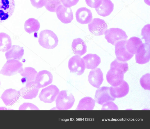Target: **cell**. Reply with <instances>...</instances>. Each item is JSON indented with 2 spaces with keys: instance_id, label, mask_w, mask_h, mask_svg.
Here are the masks:
<instances>
[{
  "instance_id": "1",
  "label": "cell",
  "mask_w": 150,
  "mask_h": 129,
  "mask_svg": "<svg viewBox=\"0 0 150 129\" xmlns=\"http://www.w3.org/2000/svg\"><path fill=\"white\" fill-rule=\"evenodd\" d=\"M75 99L72 94L67 90L60 91L56 100L57 109L58 110H67L71 108Z\"/></svg>"
},
{
  "instance_id": "2",
  "label": "cell",
  "mask_w": 150,
  "mask_h": 129,
  "mask_svg": "<svg viewBox=\"0 0 150 129\" xmlns=\"http://www.w3.org/2000/svg\"><path fill=\"white\" fill-rule=\"evenodd\" d=\"M38 42L44 48L52 49L57 45L58 39L56 34L49 30L41 31L39 34Z\"/></svg>"
},
{
  "instance_id": "3",
  "label": "cell",
  "mask_w": 150,
  "mask_h": 129,
  "mask_svg": "<svg viewBox=\"0 0 150 129\" xmlns=\"http://www.w3.org/2000/svg\"><path fill=\"white\" fill-rule=\"evenodd\" d=\"M22 63L19 60L16 59L7 60L0 71V74L8 76L18 73L23 70Z\"/></svg>"
},
{
  "instance_id": "4",
  "label": "cell",
  "mask_w": 150,
  "mask_h": 129,
  "mask_svg": "<svg viewBox=\"0 0 150 129\" xmlns=\"http://www.w3.org/2000/svg\"><path fill=\"white\" fill-rule=\"evenodd\" d=\"M125 73L121 69L110 66V69L106 75L108 82L112 86L116 87L122 83Z\"/></svg>"
},
{
  "instance_id": "5",
  "label": "cell",
  "mask_w": 150,
  "mask_h": 129,
  "mask_svg": "<svg viewBox=\"0 0 150 129\" xmlns=\"http://www.w3.org/2000/svg\"><path fill=\"white\" fill-rule=\"evenodd\" d=\"M105 38L113 45L118 42L126 40L128 36L125 31L118 28H111L107 30L104 33Z\"/></svg>"
},
{
  "instance_id": "6",
  "label": "cell",
  "mask_w": 150,
  "mask_h": 129,
  "mask_svg": "<svg viewBox=\"0 0 150 129\" xmlns=\"http://www.w3.org/2000/svg\"><path fill=\"white\" fill-rule=\"evenodd\" d=\"M15 7L14 0H0V23L4 22L11 16Z\"/></svg>"
},
{
  "instance_id": "7",
  "label": "cell",
  "mask_w": 150,
  "mask_h": 129,
  "mask_svg": "<svg viewBox=\"0 0 150 129\" xmlns=\"http://www.w3.org/2000/svg\"><path fill=\"white\" fill-rule=\"evenodd\" d=\"M59 92V90L57 86L51 85L42 89L38 97L41 101L51 103L55 101Z\"/></svg>"
},
{
  "instance_id": "8",
  "label": "cell",
  "mask_w": 150,
  "mask_h": 129,
  "mask_svg": "<svg viewBox=\"0 0 150 129\" xmlns=\"http://www.w3.org/2000/svg\"><path fill=\"white\" fill-rule=\"evenodd\" d=\"M68 67L71 73L79 75L83 74L86 68L83 59L77 55L74 56L69 59Z\"/></svg>"
},
{
  "instance_id": "9",
  "label": "cell",
  "mask_w": 150,
  "mask_h": 129,
  "mask_svg": "<svg viewBox=\"0 0 150 129\" xmlns=\"http://www.w3.org/2000/svg\"><path fill=\"white\" fill-rule=\"evenodd\" d=\"M88 25L89 31L96 36L104 34L108 28L104 20L98 18H93Z\"/></svg>"
},
{
  "instance_id": "10",
  "label": "cell",
  "mask_w": 150,
  "mask_h": 129,
  "mask_svg": "<svg viewBox=\"0 0 150 129\" xmlns=\"http://www.w3.org/2000/svg\"><path fill=\"white\" fill-rule=\"evenodd\" d=\"M126 40L117 42L115 45V53L117 59L119 60L126 62L130 60L134 54L130 53L126 48Z\"/></svg>"
},
{
  "instance_id": "11",
  "label": "cell",
  "mask_w": 150,
  "mask_h": 129,
  "mask_svg": "<svg viewBox=\"0 0 150 129\" xmlns=\"http://www.w3.org/2000/svg\"><path fill=\"white\" fill-rule=\"evenodd\" d=\"M136 62L138 64H145L150 59V45L149 43H142L138 48L135 54Z\"/></svg>"
},
{
  "instance_id": "12",
  "label": "cell",
  "mask_w": 150,
  "mask_h": 129,
  "mask_svg": "<svg viewBox=\"0 0 150 129\" xmlns=\"http://www.w3.org/2000/svg\"><path fill=\"white\" fill-rule=\"evenodd\" d=\"M53 76L51 73L46 70H43L37 73L34 82L39 89L52 83Z\"/></svg>"
},
{
  "instance_id": "13",
  "label": "cell",
  "mask_w": 150,
  "mask_h": 129,
  "mask_svg": "<svg viewBox=\"0 0 150 129\" xmlns=\"http://www.w3.org/2000/svg\"><path fill=\"white\" fill-rule=\"evenodd\" d=\"M39 89L36 86L34 81L26 82L25 87L20 90V96L25 99H31L37 96Z\"/></svg>"
},
{
  "instance_id": "14",
  "label": "cell",
  "mask_w": 150,
  "mask_h": 129,
  "mask_svg": "<svg viewBox=\"0 0 150 129\" xmlns=\"http://www.w3.org/2000/svg\"><path fill=\"white\" fill-rule=\"evenodd\" d=\"M94 98L95 101L100 105L108 102L114 101L115 99L110 95L109 87L105 86L98 88L96 91Z\"/></svg>"
},
{
  "instance_id": "15",
  "label": "cell",
  "mask_w": 150,
  "mask_h": 129,
  "mask_svg": "<svg viewBox=\"0 0 150 129\" xmlns=\"http://www.w3.org/2000/svg\"><path fill=\"white\" fill-rule=\"evenodd\" d=\"M58 18L64 24L69 23L73 19L72 11L70 7H66L61 4L56 12Z\"/></svg>"
},
{
  "instance_id": "16",
  "label": "cell",
  "mask_w": 150,
  "mask_h": 129,
  "mask_svg": "<svg viewBox=\"0 0 150 129\" xmlns=\"http://www.w3.org/2000/svg\"><path fill=\"white\" fill-rule=\"evenodd\" d=\"M20 96L19 91L10 88L5 90L0 98L6 105H12L17 101Z\"/></svg>"
},
{
  "instance_id": "17",
  "label": "cell",
  "mask_w": 150,
  "mask_h": 129,
  "mask_svg": "<svg viewBox=\"0 0 150 129\" xmlns=\"http://www.w3.org/2000/svg\"><path fill=\"white\" fill-rule=\"evenodd\" d=\"M88 78V82L91 85L98 88L103 80V74L100 68H95L90 72Z\"/></svg>"
},
{
  "instance_id": "18",
  "label": "cell",
  "mask_w": 150,
  "mask_h": 129,
  "mask_svg": "<svg viewBox=\"0 0 150 129\" xmlns=\"http://www.w3.org/2000/svg\"><path fill=\"white\" fill-rule=\"evenodd\" d=\"M129 87L127 83L124 80L119 86L109 87L110 95L114 98H120L126 95L129 92Z\"/></svg>"
},
{
  "instance_id": "19",
  "label": "cell",
  "mask_w": 150,
  "mask_h": 129,
  "mask_svg": "<svg viewBox=\"0 0 150 129\" xmlns=\"http://www.w3.org/2000/svg\"><path fill=\"white\" fill-rule=\"evenodd\" d=\"M75 15L77 22L82 24L90 23L93 18L91 11L85 7L78 9L76 12Z\"/></svg>"
},
{
  "instance_id": "20",
  "label": "cell",
  "mask_w": 150,
  "mask_h": 129,
  "mask_svg": "<svg viewBox=\"0 0 150 129\" xmlns=\"http://www.w3.org/2000/svg\"><path fill=\"white\" fill-rule=\"evenodd\" d=\"M24 53L23 47L18 45H12L10 49L6 51L5 56L7 60L16 59L20 60Z\"/></svg>"
},
{
  "instance_id": "21",
  "label": "cell",
  "mask_w": 150,
  "mask_h": 129,
  "mask_svg": "<svg viewBox=\"0 0 150 129\" xmlns=\"http://www.w3.org/2000/svg\"><path fill=\"white\" fill-rule=\"evenodd\" d=\"M113 9L114 4L111 0H102L100 6L95 10L100 16L105 17L110 15Z\"/></svg>"
},
{
  "instance_id": "22",
  "label": "cell",
  "mask_w": 150,
  "mask_h": 129,
  "mask_svg": "<svg viewBox=\"0 0 150 129\" xmlns=\"http://www.w3.org/2000/svg\"><path fill=\"white\" fill-rule=\"evenodd\" d=\"M71 48L74 53L80 56L84 54L87 51V46L85 43L79 38L73 39Z\"/></svg>"
},
{
  "instance_id": "23",
  "label": "cell",
  "mask_w": 150,
  "mask_h": 129,
  "mask_svg": "<svg viewBox=\"0 0 150 129\" xmlns=\"http://www.w3.org/2000/svg\"><path fill=\"white\" fill-rule=\"evenodd\" d=\"M82 58L84 61L86 68L88 69L96 68L101 62L100 58L96 54H88Z\"/></svg>"
},
{
  "instance_id": "24",
  "label": "cell",
  "mask_w": 150,
  "mask_h": 129,
  "mask_svg": "<svg viewBox=\"0 0 150 129\" xmlns=\"http://www.w3.org/2000/svg\"><path fill=\"white\" fill-rule=\"evenodd\" d=\"M142 44L141 39L137 37H133L126 41V48L130 53L135 54L139 46Z\"/></svg>"
},
{
  "instance_id": "25",
  "label": "cell",
  "mask_w": 150,
  "mask_h": 129,
  "mask_svg": "<svg viewBox=\"0 0 150 129\" xmlns=\"http://www.w3.org/2000/svg\"><path fill=\"white\" fill-rule=\"evenodd\" d=\"M38 72L35 68L30 67H25L20 73L23 77L22 82H28L34 81Z\"/></svg>"
},
{
  "instance_id": "26",
  "label": "cell",
  "mask_w": 150,
  "mask_h": 129,
  "mask_svg": "<svg viewBox=\"0 0 150 129\" xmlns=\"http://www.w3.org/2000/svg\"><path fill=\"white\" fill-rule=\"evenodd\" d=\"M95 104V100L90 97H85L80 100L76 110H92Z\"/></svg>"
},
{
  "instance_id": "27",
  "label": "cell",
  "mask_w": 150,
  "mask_h": 129,
  "mask_svg": "<svg viewBox=\"0 0 150 129\" xmlns=\"http://www.w3.org/2000/svg\"><path fill=\"white\" fill-rule=\"evenodd\" d=\"M40 27V23L38 20L33 18H29L24 23L25 30L29 34L38 31Z\"/></svg>"
},
{
  "instance_id": "28",
  "label": "cell",
  "mask_w": 150,
  "mask_h": 129,
  "mask_svg": "<svg viewBox=\"0 0 150 129\" xmlns=\"http://www.w3.org/2000/svg\"><path fill=\"white\" fill-rule=\"evenodd\" d=\"M12 41L10 36L4 32H0V51H7L11 48Z\"/></svg>"
},
{
  "instance_id": "29",
  "label": "cell",
  "mask_w": 150,
  "mask_h": 129,
  "mask_svg": "<svg viewBox=\"0 0 150 129\" xmlns=\"http://www.w3.org/2000/svg\"><path fill=\"white\" fill-rule=\"evenodd\" d=\"M61 3L60 0H50L47 1L45 6L49 11L56 12L57 9Z\"/></svg>"
},
{
  "instance_id": "30",
  "label": "cell",
  "mask_w": 150,
  "mask_h": 129,
  "mask_svg": "<svg viewBox=\"0 0 150 129\" xmlns=\"http://www.w3.org/2000/svg\"><path fill=\"white\" fill-rule=\"evenodd\" d=\"M110 66H113L122 69L125 73L128 69V64L126 62L120 61L117 58L111 63Z\"/></svg>"
},
{
  "instance_id": "31",
  "label": "cell",
  "mask_w": 150,
  "mask_h": 129,
  "mask_svg": "<svg viewBox=\"0 0 150 129\" xmlns=\"http://www.w3.org/2000/svg\"><path fill=\"white\" fill-rule=\"evenodd\" d=\"M150 74L146 73L143 75L140 80L141 86L145 90H150Z\"/></svg>"
},
{
  "instance_id": "32",
  "label": "cell",
  "mask_w": 150,
  "mask_h": 129,
  "mask_svg": "<svg viewBox=\"0 0 150 129\" xmlns=\"http://www.w3.org/2000/svg\"><path fill=\"white\" fill-rule=\"evenodd\" d=\"M150 25L147 24L144 26L142 29L141 35L142 36V39H144L146 43H150Z\"/></svg>"
},
{
  "instance_id": "33",
  "label": "cell",
  "mask_w": 150,
  "mask_h": 129,
  "mask_svg": "<svg viewBox=\"0 0 150 129\" xmlns=\"http://www.w3.org/2000/svg\"><path fill=\"white\" fill-rule=\"evenodd\" d=\"M19 110H39V108L33 104L24 103L19 107Z\"/></svg>"
},
{
  "instance_id": "34",
  "label": "cell",
  "mask_w": 150,
  "mask_h": 129,
  "mask_svg": "<svg viewBox=\"0 0 150 129\" xmlns=\"http://www.w3.org/2000/svg\"><path fill=\"white\" fill-rule=\"evenodd\" d=\"M102 110H118L117 106L111 101L108 102L103 104Z\"/></svg>"
},
{
  "instance_id": "35",
  "label": "cell",
  "mask_w": 150,
  "mask_h": 129,
  "mask_svg": "<svg viewBox=\"0 0 150 129\" xmlns=\"http://www.w3.org/2000/svg\"><path fill=\"white\" fill-rule=\"evenodd\" d=\"M87 5L92 8H96L101 5L102 0H85Z\"/></svg>"
},
{
  "instance_id": "36",
  "label": "cell",
  "mask_w": 150,
  "mask_h": 129,
  "mask_svg": "<svg viewBox=\"0 0 150 129\" xmlns=\"http://www.w3.org/2000/svg\"><path fill=\"white\" fill-rule=\"evenodd\" d=\"M33 6L37 8H40L45 6L47 0H30Z\"/></svg>"
},
{
  "instance_id": "37",
  "label": "cell",
  "mask_w": 150,
  "mask_h": 129,
  "mask_svg": "<svg viewBox=\"0 0 150 129\" xmlns=\"http://www.w3.org/2000/svg\"><path fill=\"white\" fill-rule=\"evenodd\" d=\"M61 3L65 6L71 7L76 5L79 0H60Z\"/></svg>"
},
{
  "instance_id": "38",
  "label": "cell",
  "mask_w": 150,
  "mask_h": 129,
  "mask_svg": "<svg viewBox=\"0 0 150 129\" xmlns=\"http://www.w3.org/2000/svg\"><path fill=\"white\" fill-rule=\"evenodd\" d=\"M144 2L145 3L147 4V5H150V1L149 0H144Z\"/></svg>"
},
{
  "instance_id": "39",
  "label": "cell",
  "mask_w": 150,
  "mask_h": 129,
  "mask_svg": "<svg viewBox=\"0 0 150 129\" xmlns=\"http://www.w3.org/2000/svg\"><path fill=\"white\" fill-rule=\"evenodd\" d=\"M47 1H50V0H47Z\"/></svg>"
},
{
  "instance_id": "40",
  "label": "cell",
  "mask_w": 150,
  "mask_h": 129,
  "mask_svg": "<svg viewBox=\"0 0 150 129\" xmlns=\"http://www.w3.org/2000/svg\"></svg>"
}]
</instances>
